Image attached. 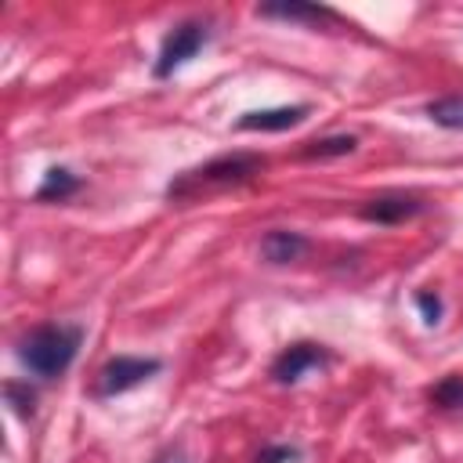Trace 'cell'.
I'll list each match as a JSON object with an SVG mask.
<instances>
[{
	"label": "cell",
	"mask_w": 463,
	"mask_h": 463,
	"mask_svg": "<svg viewBox=\"0 0 463 463\" xmlns=\"http://www.w3.org/2000/svg\"><path fill=\"white\" fill-rule=\"evenodd\" d=\"M268 166L264 156L257 152H235V156H217L195 170H184L177 181H170V199H192L199 192L210 188H232V184H246L253 181L260 170Z\"/></svg>",
	"instance_id": "obj_1"
},
{
	"label": "cell",
	"mask_w": 463,
	"mask_h": 463,
	"mask_svg": "<svg viewBox=\"0 0 463 463\" xmlns=\"http://www.w3.org/2000/svg\"><path fill=\"white\" fill-rule=\"evenodd\" d=\"M80 340H83V329L80 326H61V322H47V326H36L25 340H22V362L29 365V373L43 376V380H54L61 376L76 351H80Z\"/></svg>",
	"instance_id": "obj_2"
},
{
	"label": "cell",
	"mask_w": 463,
	"mask_h": 463,
	"mask_svg": "<svg viewBox=\"0 0 463 463\" xmlns=\"http://www.w3.org/2000/svg\"><path fill=\"white\" fill-rule=\"evenodd\" d=\"M206 40H210V33H206V25H203V22H177V25L166 33L163 47H159L156 76L163 80V76H170L174 69H181L184 61H192V58L206 47Z\"/></svg>",
	"instance_id": "obj_3"
},
{
	"label": "cell",
	"mask_w": 463,
	"mask_h": 463,
	"mask_svg": "<svg viewBox=\"0 0 463 463\" xmlns=\"http://www.w3.org/2000/svg\"><path fill=\"white\" fill-rule=\"evenodd\" d=\"M152 373H159V358H134V354H119V358H112V362H105V365H101L94 394H98V398L123 394V391H130V387L145 383Z\"/></svg>",
	"instance_id": "obj_4"
},
{
	"label": "cell",
	"mask_w": 463,
	"mask_h": 463,
	"mask_svg": "<svg viewBox=\"0 0 463 463\" xmlns=\"http://www.w3.org/2000/svg\"><path fill=\"white\" fill-rule=\"evenodd\" d=\"M322 362H326V351H322L318 344H289V347L275 358L271 376H275L279 383H297L307 369H315V365H322Z\"/></svg>",
	"instance_id": "obj_5"
},
{
	"label": "cell",
	"mask_w": 463,
	"mask_h": 463,
	"mask_svg": "<svg viewBox=\"0 0 463 463\" xmlns=\"http://www.w3.org/2000/svg\"><path fill=\"white\" fill-rule=\"evenodd\" d=\"M307 105H282V109H257V112H246L235 127L239 130H289L297 123L307 119Z\"/></svg>",
	"instance_id": "obj_6"
},
{
	"label": "cell",
	"mask_w": 463,
	"mask_h": 463,
	"mask_svg": "<svg viewBox=\"0 0 463 463\" xmlns=\"http://www.w3.org/2000/svg\"><path fill=\"white\" fill-rule=\"evenodd\" d=\"M420 210H423V203L412 195H380V199H369L362 206V217L376 221V224H398L405 217H416Z\"/></svg>",
	"instance_id": "obj_7"
},
{
	"label": "cell",
	"mask_w": 463,
	"mask_h": 463,
	"mask_svg": "<svg viewBox=\"0 0 463 463\" xmlns=\"http://www.w3.org/2000/svg\"><path fill=\"white\" fill-rule=\"evenodd\" d=\"M264 18H286V22H311V25H340V18L322 4H264L257 7Z\"/></svg>",
	"instance_id": "obj_8"
},
{
	"label": "cell",
	"mask_w": 463,
	"mask_h": 463,
	"mask_svg": "<svg viewBox=\"0 0 463 463\" xmlns=\"http://www.w3.org/2000/svg\"><path fill=\"white\" fill-rule=\"evenodd\" d=\"M304 250H307V239H304L300 232H282V228H275V232H268V235L260 239V253H264L268 264H289V260H297Z\"/></svg>",
	"instance_id": "obj_9"
},
{
	"label": "cell",
	"mask_w": 463,
	"mask_h": 463,
	"mask_svg": "<svg viewBox=\"0 0 463 463\" xmlns=\"http://www.w3.org/2000/svg\"><path fill=\"white\" fill-rule=\"evenodd\" d=\"M80 188V177L72 174V170H65V166H54V170H47V177H43V184L36 188V199H69L72 192Z\"/></svg>",
	"instance_id": "obj_10"
},
{
	"label": "cell",
	"mask_w": 463,
	"mask_h": 463,
	"mask_svg": "<svg viewBox=\"0 0 463 463\" xmlns=\"http://www.w3.org/2000/svg\"><path fill=\"white\" fill-rule=\"evenodd\" d=\"M427 116L438 123V127H449V130H463V98H438L427 105Z\"/></svg>",
	"instance_id": "obj_11"
},
{
	"label": "cell",
	"mask_w": 463,
	"mask_h": 463,
	"mask_svg": "<svg viewBox=\"0 0 463 463\" xmlns=\"http://www.w3.org/2000/svg\"><path fill=\"white\" fill-rule=\"evenodd\" d=\"M354 152V137L340 134V137H322V141H307V148H300L304 159H326V156H347Z\"/></svg>",
	"instance_id": "obj_12"
},
{
	"label": "cell",
	"mask_w": 463,
	"mask_h": 463,
	"mask_svg": "<svg viewBox=\"0 0 463 463\" xmlns=\"http://www.w3.org/2000/svg\"><path fill=\"white\" fill-rule=\"evenodd\" d=\"M430 398H434L438 405H445V409H459V405H463V376H445V380L430 391Z\"/></svg>",
	"instance_id": "obj_13"
},
{
	"label": "cell",
	"mask_w": 463,
	"mask_h": 463,
	"mask_svg": "<svg viewBox=\"0 0 463 463\" xmlns=\"http://www.w3.org/2000/svg\"><path fill=\"white\" fill-rule=\"evenodd\" d=\"M416 304L423 307V322H427V326H434V322L441 318V300H438V297H430V293H420V297H416Z\"/></svg>",
	"instance_id": "obj_14"
},
{
	"label": "cell",
	"mask_w": 463,
	"mask_h": 463,
	"mask_svg": "<svg viewBox=\"0 0 463 463\" xmlns=\"http://www.w3.org/2000/svg\"><path fill=\"white\" fill-rule=\"evenodd\" d=\"M289 459H297V449H289V445H275L257 456V463H289Z\"/></svg>",
	"instance_id": "obj_15"
},
{
	"label": "cell",
	"mask_w": 463,
	"mask_h": 463,
	"mask_svg": "<svg viewBox=\"0 0 463 463\" xmlns=\"http://www.w3.org/2000/svg\"><path fill=\"white\" fill-rule=\"evenodd\" d=\"M152 463H188V456H184V449H181V445H170V449H163Z\"/></svg>",
	"instance_id": "obj_16"
}]
</instances>
